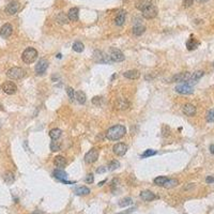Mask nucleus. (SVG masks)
I'll list each match as a JSON object with an SVG mask.
<instances>
[{"instance_id": "nucleus-1", "label": "nucleus", "mask_w": 214, "mask_h": 214, "mask_svg": "<svg viewBox=\"0 0 214 214\" xmlns=\"http://www.w3.org/2000/svg\"><path fill=\"white\" fill-rule=\"evenodd\" d=\"M125 134H126V127H125L124 125H121V124L113 125V126L108 129V131L106 132V138L111 141L119 140V139L122 138Z\"/></svg>"}, {"instance_id": "nucleus-2", "label": "nucleus", "mask_w": 214, "mask_h": 214, "mask_svg": "<svg viewBox=\"0 0 214 214\" xmlns=\"http://www.w3.org/2000/svg\"><path fill=\"white\" fill-rule=\"evenodd\" d=\"M38 58V52L35 48L33 47H28L26 50H24L23 55H21V59H23V61L27 64H31L37 60Z\"/></svg>"}, {"instance_id": "nucleus-3", "label": "nucleus", "mask_w": 214, "mask_h": 214, "mask_svg": "<svg viewBox=\"0 0 214 214\" xmlns=\"http://www.w3.org/2000/svg\"><path fill=\"white\" fill-rule=\"evenodd\" d=\"M25 75V71L21 68H18V66H14V68H11L10 70H8L7 72V76L10 78V79H21L23 76Z\"/></svg>"}, {"instance_id": "nucleus-4", "label": "nucleus", "mask_w": 214, "mask_h": 214, "mask_svg": "<svg viewBox=\"0 0 214 214\" xmlns=\"http://www.w3.org/2000/svg\"><path fill=\"white\" fill-rule=\"evenodd\" d=\"M141 12H142V16L147 19H152L158 15V9H156L155 5H151V3L145 7L141 10Z\"/></svg>"}, {"instance_id": "nucleus-5", "label": "nucleus", "mask_w": 214, "mask_h": 214, "mask_svg": "<svg viewBox=\"0 0 214 214\" xmlns=\"http://www.w3.org/2000/svg\"><path fill=\"white\" fill-rule=\"evenodd\" d=\"M109 58H110V60L113 62H121L124 60L125 57L120 50L113 47V48H110V50H109Z\"/></svg>"}, {"instance_id": "nucleus-6", "label": "nucleus", "mask_w": 214, "mask_h": 214, "mask_svg": "<svg viewBox=\"0 0 214 214\" xmlns=\"http://www.w3.org/2000/svg\"><path fill=\"white\" fill-rule=\"evenodd\" d=\"M93 60L97 63H110L113 62L109 58V56L105 55L103 52H100V50H95L93 54Z\"/></svg>"}, {"instance_id": "nucleus-7", "label": "nucleus", "mask_w": 214, "mask_h": 214, "mask_svg": "<svg viewBox=\"0 0 214 214\" xmlns=\"http://www.w3.org/2000/svg\"><path fill=\"white\" fill-rule=\"evenodd\" d=\"M99 158V150L97 148H92L90 151H88L85 155V162L87 164H92V163L97 162Z\"/></svg>"}, {"instance_id": "nucleus-8", "label": "nucleus", "mask_w": 214, "mask_h": 214, "mask_svg": "<svg viewBox=\"0 0 214 214\" xmlns=\"http://www.w3.org/2000/svg\"><path fill=\"white\" fill-rule=\"evenodd\" d=\"M47 68H48V61L46 59H40L39 62L37 63V65H35V73L38 75H42V74H44L46 72Z\"/></svg>"}, {"instance_id": "nucleus-9", "label": "nucleus", "mask_w": 214, "mask_h": 214, "mask_svg": "<svg viewBox=\"0 0 214 214\" xmlns=\"http://www.w3.org/2000/svg\"><path fill=\"white\" fill-rule=\"evenodd\" d=\"M54 177L56 179H58L59 181L63 182L65 184H74V182H71V181H68V174H66L64 170L62 169H56L54 171Z\"/></svg>"}, {"instance_id": "nucleus-10", "label": "nucleus", "mask_w": 214, "mask_h": 214, "mask_svg": "<svg viewBox=\"0 0 214 214\" xmlns=\"http://www.w3.org/2000/svg\"><path fill=\"white\" fill-rule=\"evenodd\" d=\"M2 90L5 93L9 94V95H12V94L16 93L17 91V86L15 85L14 82L12 81H7L2 85Z\"/></svg>"}, {"instance_id": "nucleus-11", "label": "nucleus", "mask_w": 214, "mask_h": 214, "mask_svg": "<svg viewBox=\"0 0 214 214\" xmlns=\"http://www.w3.org/2000/svg\"><path fill=\"white\" fill-rule=\"evenodd\" d=\"M176 91L181 94H192L194 92V89L192 86L187 85L186 82H184V84H180V85L177 86Z\"/></svg>"}, {"instance_id": "nucleus-12", "label": "nucleus", "mask_w": 214, "mask_h": 214, "mask_svg": "<svg viewBox=\"0 0 214 214\" xmlns=\"http://www.w3.org/2000/svg\"><path fill=\"white\" fill-rule=\"evenodd\" d=\"M113 153H115L116 155L123 156L127 151V146L125 144H123V142H119V144L113 146Z\"/></svg>"}, {"instance_id": "nucleus-13", "label": "nucleus", "mask_w": 214, "mask_h": 214, "mask_svg": "<svg viewBox=\"0 0 214 214\" xmlns=\"http://www.w3.org/2000/svg\"><path fill=\"white\" fill-rule=\"evenodd\" d=\"M18 10H19V3L17 1H12L5 8V13L8 15H14L16 14Z\"/></svg>"}, {"instance_id": "nucleus-14", "label": "nucleus", "mask_w": 214, "mask_h": 214, "mask_svg": "<svg viewBox=\"0 0 214 214\" xmlns=\"http://www.w3.org/2000/svg\"><path fill=\"white\" fill-rule=\"evenodd\" d=\"M12 32H13V27H12L11 24H5L2 28H1V30H0V35L2 38L7 39L12 34Z\"/></svg>"}, {"instance_id": "nucleus-15", "label": "nucleus", "mask_w": 214, "mask_h": 214, "mask_svg": "<svg viewBox=\"0 0 214 214\" xmlns=\"http://www.w3.org/2000/svg\"><path fill=\"white\" fill-rule=\"evenodd\" d=\"M203 76V71H197V72H195V73L193 74V75H191V77H190V79L186 81V84L190 86L194 85V84H196V82L198 81V80L200 79V78Z\"/></svg>"}, {"instance_id": "nucleus-16", "label": "nucleus", "mask_w": 214, "mask_h": 214, "mask_svg": "<svg viewBox=\"0 0 214 214\" xmlns=\"http://www.w3.org/2000/svg\"><path fill=\"white\" fill-rule=\"evenodd\" d=\"M123 76L125 78H129V79H137V78L140 77V73L137 70H129L123 73Z\"/></svg>"}, {"instance_id": "nucleus-17", "label": "nucleus", "mask_w": 214, "mask_h": 214, "mask_svg": "<svg viewBox=\"0 0 214 214\" xmlns=\"http://www.w3.org/2000/svg\"><path fill=\"white\" fill-rule=\"evenodd\" d=\"M191 77V74L185 72V73H180V74H177L172 77V81H187Z\"/></svg>"}, {"instance_id": "nucleus-18", "label": "nucleus", "mask_w": 214, "mask_h": 214, "mask_svg": "<svg viewBox=\"0 0 214 214\" xmlns=\"http://www.w3.org/2000/svg\"><path fill=\"white\" fill-rule=\"evenodd\" d=\"M139 196L144 201H152L153 199H155V195L151 191H142Z\"/></svg>"}, {"instance_id": "nucleus-19", "label": "nucleus", "mask_w": 214, "mask_h": 214, "mask_svg": "<svg viewBox=\"0 0 214 214\" xmlns=\"http://www.w3.org/2000/svg\"><path fill=\"white\" fill-rule=\"evenodd\" d=\"M183 113L188 117H193L196 113V107L192 104H186L183 106Z\"/></svg>"}, {"instance_id": "nucleus-20", "label": "nucleus", "mask_w": 214, "mask_h": 214, "mask_svg": "<svg viewBox=\"0 0 214 214\" xmlns=\"http://www.w3.org/2000/svg\"><path fill=\"white\" fill-rule=\"evenodd\" d=\"M68 17L71 21H78V17H79V11H78L77 8H72L70 9L68 13Z\"/></svg>"}, {"instance_id": "nucleus-21", "label": "nucleus", "mask_w": 214, "mask_h": 214, "mask_svg": "<svg viewBox=\"0 0 214 214\" xmlns=\"http://www.w3.org/2000/svg\"><path fill=\"white\" fill-rule=\"evenodd\" d=\"M124 21H125V12L120 11L117 14V16H116L115 23L117 26H122L123 24H124Z\"/></svg>"}, {"instance_id": "nucleus-22", "label": "nucleus", "mask_w": 214, "mask_h": 214, "mask_svg": "<svg viewBox=\"0 0 214 214\" xmlns=\"http://www.w3.org/2000/svg\"><path fill=\"white\" fill-rule=\"evenodd\" d=\"M54 164L56 165L58 168H63L66 165V161L63 156L61 155H57L56 158H54Z\"/></svg>"}, {"instance_id": "nucleus-23", "label": "nucleus", "mask_w": 214, "mask_h": 214, "mask_svg": "<svg viewBox=\"0 0 214 214\" xmlns=\"http://www.w3.org/2000/svg\"><path fill=\"white\" fill-rule=\"evenodd\" d=\"M199 45V42L196 41L193 37H191V39H188V41L186 42V47L188 50H194L197 48V46Z\"/></svg>"}, {"instance_id": "nucleus-24", "label": "nucleus", "mask_w": 214, "mask_h": 214, "mask_svg": "<svg viewBox=\"0 0 214 214\" xmlns=\"http://www.w3.org/2000/svg\"><path fill=\"white\" fill-rule=\"evenodd\" d=\"M75 99L77 100V102L79 104H85L86 101H87V97H86L85 92H82V91L75 92Z\"/></svg>"}, {"instance_id": "nucleus-25", "label": "nucleus", "mask_w": 214, "mask_h": 214, "mask_svg": "<svg viewBox=\"0 0 214 214\" xmlns=\"http://www.w3.org/2000/svg\"><path fill=\"white\" fill-rule=\"evenodd\" d=\"M61 134H62L61 129H53L50 132V136L53 140H57V139H59L60 137H61Z\"/></svg>"}, {"instance_id": "nucleus-26", "label": "nucleus", "mask_w": 214, "mask_h": 214, "mask_svg": "<svg viewBox=\"0 0 214 214\" xmlns=\"http://www.w3.org/2000/svg\"><path fill=\"white\" fill-rule=\"evenodd\" d=\"M75 193H76V195H78V196H85L90 193V190L87 187V186H80V187L76 188Z\"/></svg>"}, {"instance_id": "nucleus-27", "label": "nucleus", "mask_w": 214, "mask_h": 214, "mask_svg": "<svg viewBox=\"0 0 214 214\" xmlns=\"http://www.w3.org/2000/svg\"><path fill=\"white\" fill-rule=\"evenodd\" d=\"M5 183L7 184H12L13 182H14V174H13V172H11V171H7L5 174Z\"/></svg>"}, {"instance_id": "nucleus-28", "label": "nucleus", "mask_w": 214, "mask_h": 214, "mask_svg": "<svg viewBox=\"0 0 214 214\" xmlns=\"http://www.w3.org/2000/svg\"><path fill=\"white\" fill-rule=\"evenodd\" d=\"M145 30H146L145 26H142V25H136V26H134V28H133V33H134L135 35H141L145 32Z\"/></svg>"}, {"instance_id": "nucleus-29", "label": "nucleus", "mask_w": 214, "mask_h": 214, "mask_svg": "<svg viewBox=\"0 0 214 214\" xmlns=\"http://www.w3.org/2000/svg\"><path fill=\"white\" fill-rule=\"evenodd\" d=\"M178 180H176V179H168L167 181L165 182V184H164V187H166V188H171V187H174V186H177L178 185Z\"/></svg>"}, {"instance_id": "nucleus-30", "label": "nucleus", "mask_w": 214, "mask_h": 214, "mask_svg": "<svg viewBox=\"0 0 214 214\" xmlns=\"http://www.w3.org/2000/svg\"><path fill=\"white\" fill-rule=\"evenodd\" d=\"M69 17L68 15H65L64 13H60V14L57 16V21H58L59 24H68L69 23Z\"/></svg>"}, {"instance_id": "nucleus-31", "label": "nucleus", "mask_w": 214, "mask_h": 214, "mask_svg": "<svg viewBox=\"0 0 214 214\" xmlns=\"http://www.w3.org/2000/svg\"><path fill=\"white\" fill-rule=\"evenodd\" d=\"M73 50L76 53H81L82 50H85V46H84V44H82L81 42H75L73 44Z\"/></svg>"}, {"instance_id": "nucleus-32", "label": "nucleus", "mask_w": 214, "mask_h": 214, "mask_svg": "<svg viewBox=\"0 0 214 214\" xmlns=\"http://www.w3.org/2000/svg\"><path fill=\"white\" fill-rule=\"evenodd\" d=\"M167 180H168L167 177H158V178L154 179V183L158 186H164L165 182L167 181Z\"/></svg>"}, {"instance_id": "nucleus-33", "label": "nucleus", "mask_w": 214, "mask_h": 214, "mask_svg": "<svg viewBox=\"0 0 214 214\" xmlns=\"http://www.w3.org/2000/svg\"><path fill=\"white\" fill-rule=\"evenodd\" d=\"M132 203V198L129 197H126V198H123L121 201H119V206H120L121 208H125L127 207V206H129Z\"/></svg>"}, {"instance_id": "nucleus-34", "label": "nucleus", "mask_w": 214, "mask_h": 214, "mask_svg": "<svg viewBox=\"0 0 214 214\" xmlns=\"http://www.w3.org/2000/svg\"><path fill=\"white\" fill-rule=\"evenodd\" d=\"M156 153H158V152H156L155 150H152V149H148V150H146L144 153H142V154H141V158H150V156H152V155H155Z\"/></svg>"}, {"instance_id": "nucleus-35", "label": "nucleus", "mask_w": 214, "mask_h": 214, "mask_svg": "<svg viewBox=\"0 0 214 214\" xmlns=\"http://www.w3.org/2000/svg\"><path fill=\"white\" fill-rule=\"evenodd\" d=\"M61 149V145L59 144L58 141H52L50 142V150L53 151V152H57V151H59Z\"/></svg>"}, {"instance_id": "nucleus-36", "label": "nucleus", "mask_w": 214, "mask_h": 214, "mask_svg": "<svg viewBox=\"0 0 214 214\" xmlns=\"http://www.w3.org/2000/svg\"><path fill=\"white\" fill-rule=\"evenodd\" d=\"M119 166H120V163L118 162V161H111V162L108 164V170H110V171H113V170L117 169Z\"/></svg>"}, {"instance_id": "nucleus-37", "label": "nucleus", "mask_w": 214, "mask_h": 214, "mask_svg": "<svg viewBox=\"0 0 214 214\" xmlns=\"http://www.w3.org/2000/svg\"><path fill=\"white\" fill-rule=\"evenodd\" d=\"M207 121L210 123L214 122V108L209 110V113H207Z\"/></svg>"}, {"instance_id": "nucleus-38", "label": "nucleus", "mask_w": 214, "mask_h": 214, "mask_svg": "<svg viewBox=\"0 0 214 214\" xmlns=\"http://www.w3.org/2000/svg\"><path fill=\"white\" fill-rule=\"evenodd\" d=\"M66 93H68L69 97H70V99L72 100V101H73L74 97H75V91H74L73 88H71V87H68V88H66Z\"/></svg>"}, {"instance_id": "nucleus-39", "label": "nucleus", "mask_w": 214, "mask_h": 214, "mask_svg": "<svg viewBox=\"0 0 214 214\" xmlns=\"http://www.w3.org/2000/svg\"><path fill=\"white\" fill-rule=\"evenodd\" d=\"M93 181H94V177L92 174H89L87 177H86V182H87V183L91 184V183H93Z\"/></svg>"}, {"instance_id": "nucleus-40", "label": "nucleus", "mask_w": 214, "mask_h": 214, "mask_svg": "<svg viewBox=\"0 0 214 214\" xmlns=\"http://www.w3.org/2000/svg\"><path fill=\"white\" fill-rule=\"evenodd\" d=\"M193 5V0H183V7L188 8Z\"/></svg>"}, {"instance_id": "nucleus-41", "label": "nucleus", "mask_w": 214, "mask_h": 214, "mask_svg": "<svg viewBox=\"0 0 214 214\" xmlns=\"http://www.w3.org/2000/svg\"><path fill=\"white\" fill-rule=\"evenodd\" d=\"M92 103L94 104V105H100L101 104V97H95L92 99Z\"/></svg>"}, {"instance_id": "nucleus-42", "label": "nucleus", "mask_w": 214, "mask_h": 214, "mask_svg": "<svg viewBox=\"0 0 214 214\" xmlns=\"http://www.w3.org/2000/svg\"><path fill=\"white\" fill-rule=\"evenodd\" d=\"M106 170H107V168L104 167V166H102V167L97 168V174H104V172H105Z\"/></svg>"}, {"instance_id": "nucleus-43", "label": "nucleus", "mask_w": 214, "mask_h": 214, "mask_svg": "<svg viewBox=\"0 0 214 214\" xmlns=\"http://www.w3.org/2000/svg\"><path fill=\"white\" fill-rule=\"evenodd\" d=\"M206 182H207V183H213V182H214V178H213V177H207Z\"/></svg>"}, {"instance_id": "nucleus-44", "label": "nucleus", "mask_w": 214, "mask_h": 214, "mask_svg": "<svg viewBox=\"0 0 214 214\" xmlns=\"http://www.w3.org/2000/svg\"><path fill=\"white\" fill-rule=\"evenodd\" d=\"M210 152L214 155V145H211V146H210Z\"/></svg>"}, {"instance_id": "nucleus-45", "label": "nucleus", "mask_w": 214, "mask_h": 214, "mask_svg": "<svg viewBox=\"0 0 214 214\" xmlns=\"http://www.w3.org/2000/svg\"><path fill=\"white\" fill-rule=\"evenodd\" d=\"M105 182H106V180H104V181L100 182V183H99V186H102V185H103V184H104V183H105Z\"/></svg>"}, {"instance_id": "nucleus-46", "label": "nucleus", "mask_w": 214, "mask_h": 214, "mask_svg": "<svg viewBox=\"0 0 214 214\" xmlns=\"http://www.w3.org/2000/svg\"><path fill=\"white\" fill-rule=\"evenodd\" d=\"M198 2H206V1H208V0H197Z\"/></svg>"}, {"instance_id": "nucleus-47", "label": "nucleus", "mask_w": 214, "mask_h": 214, "mask_svg": "<svg viewBox=\"0 0 214 214\" xmlns=\"http://www.w3.org/2000/svg\"><path fill=\"white\" fill-rule=\"evenodd\" d=\"M0 110H3V107H2V105H0Z\"/></svg>"}, {"instance_id": "nucleus-48", "label": "nucleus", "mask_w": 214, "mask_h": 214, "mask_svg": "<svg viewBox=\"0 0 214 214\" xmlns=\"http://www.w3.org/2000/svg\"><path fill=\"white\" fill-rule=\"evenodd\" d=\"M0 127H1V124H0Z\"/></svg>"}]
</instances>
